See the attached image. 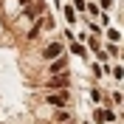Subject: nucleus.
Here are the masks:
<instances>
[{
    "instance_id": "nucleus-1",
    "label": "nucleus",
    "mask_w": 124,
    "mask_h": 124,
    "mask_svg": "<svg viewBox=\"0 0 124 124\" xmlns=\"http://www.w3.org/2000/svg\"><path fill=\"white\" fill-rule=\"evenodd\" d=\"M45 101H48V104H54V107H65V104H68V90H54V93H48Z\"/></svg>"
},
{
    "instance_id": "nucleus-2",
    "label": "nucleus",
    "mask_w": 124,
    "mask_h": 124,
    "mask_svg": "<svg viewBox=\"0 0 124 124\" xmlns=\"http://www.w3.org/2000/svg\"><path fill=\"white\" fill-rule=\"evenodd\" d=\"M51 87H59V90H68V73H59V76L51 79Z\"/></svg>"
},
{
    "instance_id": "nucleus-3",
    "label": "nucleus",
    "mask_w": 124,
    "mask_h": 124,
    "mask_svg": "<svg viewBox=\"0 0 124 124\" xmlns=\"http://www.w3.org/2000/svg\"><path fill=\"white\" fill-rule=\"evenodd\" d=\"M59 54H62V45H59V42H51V45L45 48V59H56Z\"/></svg>"
},
{
    "instance_id": "nucleus-4",
    "label": "nucleus",
    "mask_w": 124,
    "mask_h": 124,
    "mask_svg": "<svg viewBox=\"0 0 124 124\" xmlns=\"http://www.w3.org/2000/svg\"><path fill=\"white\" fill-rule=\"evenodd\" d=\"M51 70H54V73L65 70V59H62V56H56V59H54V65H51Z\"/></svg>"
},
{
    "instance_id": "nucleus-5",
    "label": "nucleus",
    "mask_w": 124,
    "mask_h": 124,
    "mask_svg": "<svg viewBox=\"0 0 124 124\" xmlns=\"http://www.w3.org/2000/svg\"><path fill=\"white\" fill-rule=\"evenodd\" d=\"M62 121H70L68 110H56V124H62Z\"/></svg>"
},
{
    "instance_id": "nucleus-6",
    "label": "nucleus",
    "mask_w": 124,
    "mask_h": 124,
    "mask_svg": "<svg viewBox=\"0 0 124 124\" xmlns=\"http://www.w3.org/2000/svg\"><path fill=\"white\" fill-rule=\"evenodd\" d=\"M70 51H73V54H79V56H85V45H82V42H73V45H70Z\"/></svg>"
},
{
    "instance_id": "nucleus-7",
    "label": "nucleus",
    "mask_w": 124,
    "mask_h": 124,
    "mask_svg": "<svg viewBox=\"0 0 124 124\" xmlns=\"http://www.w3.org/2000/svg\"><path fill=\"white\" fill-rule=\"evenodd\" d=\"M107 37H110V39H113V42H116V39H118V37H121V34H118V28H110V31H107Z\"/></svg>"
},
{
    "instance_id": "nucleus-8",
    "label": "nucleus",
    "mask_w": 124,
    "mask_h": 124,
    "mask_svg": "<svg viewBox=\"0 0 124 124\" xmlns=\"http://www.w3.org/2000/svg\"><path fill=\"white\" fill-rule=\"evenodd\" d=\"M62 124H73V121H62Z\"/></svg>"
}]
</instances>
